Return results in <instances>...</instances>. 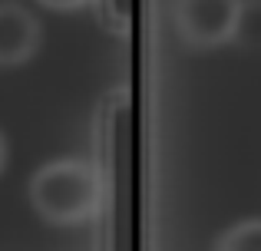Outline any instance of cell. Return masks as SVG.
Returning a JSON list of instances; mask_svg holds the SVG:
<instances>
[{
  "label": "cell",
  "mask_w": 261,
  "mask_h": 251,
  "mask_svg": "<svg viewBox=\"0 0 261 251\" xmlns=\"http://www.w3.org/2000/svg\"><path fill=\"white\" fill-rule=\"evenodd\" d=\"M40 4L50 10H76V7H86L89 0H40Z\"/></svg>",
  "instance_id": "obj_5"
},
{
  "label": "cell",
  "mask_w": 261,
  "mask_h": 251,
  "mask_svg": "<svg viewBox=\"0 0 261 251\" xmlns=\"http://www.w3.org/2000/svg\"><path fill=\"white\" fill-rule=\"evenodd\" d=\"M212 251H261V218H245L228 225L215 238Z\"/></svg>",
  "instance_id": "obj_4"
},
{
  "label": "cell",
  "mask_w": 261,
  "mask_h": 251,
  "mask_svg": "<svg viewBox=\"0 0 261 251\" xmlns=\"http://www.w3.org/2000/svg\"><path fill=\"white\" fill-rule=\"evenodd\" d=\"M4 165H7V135L0 132V172H4Z\"/></svg>",
  "instance_id": "obj_6"
},
{
  "label": "cell",
  "mask_w": 261,
  "mask_h": 251,
  "mask_svg": "<svg viewBox=\"0 0 261 251\" xmlns=\"http://www.w3.org/2000/svg\"><path fill=\"white\" fill-rule=\"evenodd\" d=\"M242 0H172L175 33L195 50H215L231 43L242 26Z\"/></svg>",
  "instance_id": "obj_2"
},
{
  "label": "cell",
  "mask_w": 261,
  "mask_h": 251,
  "mask_svg": "<svg viewBox=\"0 0 261 251\" xmlns=\"http://www.w3.org/2000/svg\"><path fill=\"white\" fill-rule=\"evenodd\" d=\"M27 202L50 225H80L99 212L102 179L89 162L80 159L46 162L30 175Z\"/></svg>",
  "instance_id": "obj_1"
},
{
  "label": "cell",
  "mask_w": 261,
  "mask_h": 251,
  "mask_svg": "<svg viewBox=\"0 0 261 251\" xmlns=\"http://www.w3.org/2000/svg\"><path fill=\"white\" fill-rule=\"evenodd\" d=\"M43 43L40 20L17 0H0V66H20Z\"/></svg>",
  "instance_id": "obj_3"
}]
</instances>
